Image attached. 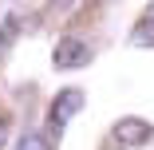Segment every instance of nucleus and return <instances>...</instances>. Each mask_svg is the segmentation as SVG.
Instances as JSON below:
<instances>
[{"label": "nucleus", "instance_id": "7ed1b4c3", "mask_svg": "<svg viewBox=\"0 0 154 150\" xmlns=\"http://www.w3.org/2000/svg\"><path fill=\"white\" fill-rule=\"evenodd\" d=\"M115 138L122 142V150H131V146H142V142H150L154 138V127L146 123V118H119L115 123Z\"/></svg>", "mask_w": 154, "mask_h": 150}, {"label": "nucleus", "instance_id": "f257e3e1", "mask_svg": "<svg viewBox=\"0 0 154 150\" xmlns=\"http://www.w3.org/2000/svg\"><path fill=\"white\" fill-rule=\"evenodd\" d=\"M79 107H83V91L79 87H63V91L51 99V107H48V130H51V138H63V130L79 115Z\"/></svg>", "mask_w": 154, "mask_h": 150}, {"label": "nucleus", "instance_id": "20e7f679", "mask_svg": "<svg viewBox=\"0 0 154 150\" xmlns=\"http://www.w3.org/2000/svg\"><path fill=\"white\" fill-rule=\"evenodd\" d=\"M131 44H138V47H154V16H142V20H138V28L131 32Z\"/></svg>", "mask_w": 154, "mask_h": 150}, {"label": "nucleus", "instance_id": "0eeeda50", "mask_svg": "<svg viewBox=\"0 0 154 150\" xmlns=\"http://www.w3.org/2000/svg\"><path fill=\"white\" fill-rule=\"evenodd\" d=\"M4 138H8V118H0V146H4Z\"/></svg>", "mask_w": 154, "mask_h": 150}, {"label": "nucleus", "instance_id": "f03ea898", "mask_svg": "<svg viewBox=\"0 0 154 150\" xmlns=\"http://www.w3.org/2000/svg\"><path fill=\"white\" fill-rule=\"evenodd\" d=\"M91 59H95V51H91V44H83L79 36H63L55 44L51 51V63L59 71H79V67H91Z\"/></svg>", "mask_w": 154, "mask_h": 150}, {"label": "nucleus", "instance_id": "39448f33", "mask_svg": "<svg viewBox=\"0 0 154 150\" xmlns=\"http://www.w3.org/2000/svg\"><path fill=\"white\" fill-rule=\"evenodd\" d=\"M16 16H4V24H0V59H4V51L12 47V40H16Z\"/></svg>", "mask_w": 154, "mask_h": 150}, {"label": "nucleus", "instance_id": "423d86ee", "mask_svg": "<svg viewBox=\"0 0 154 150\" xmlns=\"http://www.w3.org/2000/svg\"><path fill=\"white\" fill-rule=\"evenodd\" d=\"M16 150H48V138H44V134H36V130H28V134H20Z\"/></svg>", "mask_w": 154, "mask_h": 150}, {"label": "nucleus", "instance_id": "6e6552de", "mask_svg": "<svg viewBox=\"0 0 154 150\" xmlns=\"http://www.w3.org/2000/svg\"><path fill=\"white\" fill-rule=\"evenodd\" d=\"M59 4H75V0H55V8H59Z\"/></svg>", "mask_w": 154, "mask_h": 150}]
</instances>
